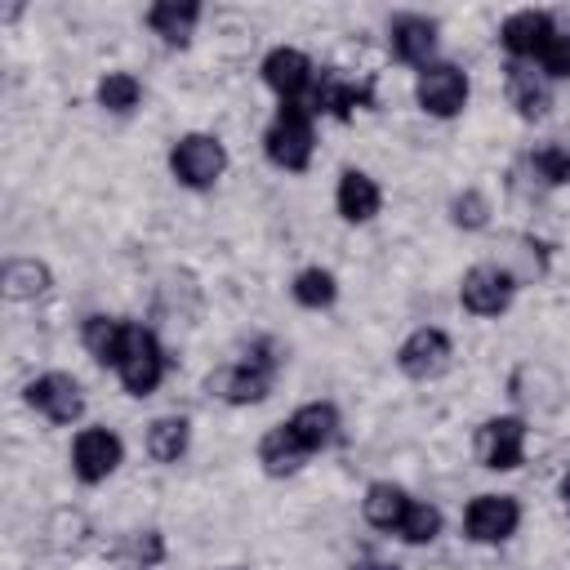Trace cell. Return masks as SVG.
<instances>
[{
    "label": "cell",
    "instance_id": "cell-1",
    "mask_svg": "<svg viewBox=\"0 0 570 570\" xmlns=\"http://www.w3.org/2000/svg\"><path fill=\"white\" fill-rule=\"evenodd\" d=\"M276 370H281V352L272 338H258L240 361L214 370L205 379V392L227 401V405H258L272 396V383H276Z\"/></svg>",
    "mask_w": 570,
    "mask_h": 570
},
{
    "label": "cell",
    "instance_id": "cell-2",
    "mask_svg": "<svg viewBox=\"0 0 570 570\" xmlns=\"http://www.w3.org/2000/svg\"><path fill=\"white\" fill-rule=\"evenodd\" d=\"M312 147H316L312 107L307 102H281L272 125L263 129V156L285 174H303L312 165Z\"/></svg>",
    "mask_w": 570,
    "mask_h": 570
},
{
    "label": "cell",
    "instance_id": "cell-3",
    "mask_svg": "<svg viewBox=\"0 0 570 570\" xmlns=\"http://www.w3.org/2000/svg\"><path fill=\"white\" fill-rule=\"evenodd\" d=\"M165 370H169V356H165L156 330H147L142 321H129L125 325V347H120V361H116L120 387L129 396H151L160 387Z\"/></svg>",
    "mask_w": 570,
    "mask_h": 570
},
{
    "label": "cell",
    "instance_id": "cell-4",
    "mask_svg": "<svg viewBox=\"0 0 570 570\" xmlns=\"http://www.w3.org/2000/svg\"><path fill=\"white\" fill-rule=\"evenodd\" d=\"M169 174L191 191H209L227 174V147L214 134H183L169 147Z\"/></svg>",
    "mask_w": 570,
    "mask_h": 570
},
{
    "label": "cell",
    "instance_id": "cell-5",
    "mask_svg": "<svg viewBox=\"0 0 570 570\" xmlns=\"http://www.w3.org/2000/svg\"><path fill=\"white\" fill-rule=\"evenodd\" d=\"M468 71L454 62H428L414 80V102L432 116V120H454L468 107Z\"/></svg>",
    "mask_w": 570,
    "mask_h": 570
},
{
    "label": "cell",
    "instance_id": "cell-6",
    "mask_svg": "<svg viewBox=\"0 0 570 570\" xmlns=\"http://www.w3.org/2000/svg\"><path fill=\"white\" fill-rule=\"evenodd\" d=\"M517 298V276L503 263H476L459 281V303L472 316H503Z\"/></svg>",
    "mask_w": 570,
    "mask_h": 570
},
{
    "label": "cell",
    "instance_id": "cell-7",
    "mask_svg": "<svg viewBox=\"0 0 570 570\" xmlns=\"http://www.w3.org/2000/svg\"><path fill=\"white\" fill-rule=\"evenodd\" d=\"M450 365H454V343H450V334L436 330V325L410 330V334L401 338V347H396V370H401L405 379L428 383V379H441Z\"/></svg>",
    "mask_w": 570,
    "mask_h": 570
},
{
    "label": "cell",
    "instance_id": "cell-8",
    "mask_svg": "<svg viewBox=\"0 0 570 570\" xmlns=\"http://www.w3.org/2000/svg\"><path fill=\"white\" fill-rule=\"evenodd\" d=\"M521 525L517 494H476L463 508V534L472 543H508Z\"/></svg>",
    "mask_w": 570,
    "mask_h": 570
},
{
    "label": "cell",
    "instance_id": "cell-9",
    "mask_svg": "<svg viewBox=\"0 0 570 570\" xmlns=\"http://www.w3.org/2000/svg\"><path fill=\"white\" fill-rule=\"evenodd\" d=\"M22 396H27V405H31L40 419H49V423H58V428H67V423H76V419L85 414V392H80V383H76L71 374H62V370H49V374L31 379V383L22 387Z\"/></svg>",
    "mask_w": 570,
    "mask_h": 570
},
{
    "label": "cell",
    "instance_id": "cell-10",
    "mask_svg": "<svg viewBox=\"0 0 570 570\" xmlns=\"http://www.w3.org/2000/svg\"><path fill=\"white\" fill-rule=\"evenodd\" d=\"M125 463V441L111 428H80L71 441V472L85 485L107 481L116 468Z\"/></svg>",
    "mask_w": 570,
    "mask_h": 570
},
{
    "label": "cell",
    "instance_id": "cell-11",
    "mask_svg": "<svg viewBox=\"0 0 570 570\" xmlns=\"http://www.w3.org/2000/svg\"><path fill=\"white\" fill-rule=\"evenodd\" d=\"M476 454L490 472H517L525 463V419L517 414H494L476 432Z\"/></svg>",
    "mask_w": 570,
    "mask_h": 570
},
{
    "label": "cell",
    "instance_id": "cell-12",
    "mask_svg": "<svg viewBox=\"0 0 570 570\" xmlns=\"http://www.w3.org/2000/svg\"><path fill=\"white\" fill-rule=\"evenodd\" d=\"M552 36H557V18L543 9H517L499 27V45L508 49L512 62H539V53L548 49Z\"/></svg>",
    "mask_w": 570,
    "mask_h": 570
},
{
    "label": "cell",
    "instance_id": "cell-13",
    "mask_svg": "<svg viewBox=\"0 0 570 570\" xmlns=\"http://www.w3.org/2000/svg\"><path fill=\"white\" fill-rule=\"evenodd\" d=\"M263 80L281 102H303V94H312V85H316V67H312V58L303 49L276 45L263 58Z\"/></svg>",
    "mask_w": 570,
    "mask_h": 570
},
{
    "label": "cell",
    "instance_id": "cell-14",
    "mask_svg": "<svg viewBox=\"0 0 570 570\" xmlns=\"http://www.w3.org/2000/svg\"><path fill=\"white\" fill-rule=\"evenodd\" d=\"M387 49H392L396 62L423 71L432 62V53H436V22L423 18V13H396L387 22Z\"/></svg>",
    "mask_w": 570,
    "mask_h": 570
},
{
    "label": "cell",
    "instance_id": "cell-15",
    "mask_svg": "<svg viewBox=\"0 0 570 570\" xmlns=\"http://www.w3.org/2000/svg\"><path fill=\"white\" fill-rule=\"evenodd\" d=\"M312 111H325L334 120H347L356 107H374V89L365 80H347L343 71H321L316 85H312Z\"/></svg>",
    "mask_w": 570,
    "mask_h": 570
},
{
    "label": "cell",
    "instance_id": "cell-16",
    "mask_svg": "<svg viewBox=\"0 0 570 570\" xmlns=\"http://www.w3.org/2000/svg\"><path fill=\"white\" fill-rule=\"evenodd\" d=\"M508 102L521 120H539L552 107V89L548 76L534 62H508Z\"/></svg>",
    "mask_w": 570,
    "mask_h": 570
},
{
    "label": "cell",
    "instance_id": "cell-17",
    "mask_svg": "<svg viewBox=\"0 0 570 570\" xmlns=\"http://www.w3.org/2000/svg\"><path fill=\"white\" fill-rule=\"evenodd\" d=\"M334 209L343 223H370L383 209V191L365 169H343L334 187Z\"/></svg>",
    "mask_w": 570,
    "mask_h": 570
},
{
    "label": "cell",
    "instance_id": "cell-18",
    "mask_svg": "<svg viewBox=\"0 0 570 570\" xmlns=\"http://www.w3.org/2000/svg\"><path fill=\"white\" fill-rule=\"evenodd\" d=\"M285 428H289L312 454H321L325 445L338 441L343 419H338V405H334V401H307V405H298V410L285 419Z\"/></svg>",
    "mask_w": 570,
    "mask_h": 570
},
{
    "label": "cell",
    "instance_id": "cell-19",
    "mask_svg": "<svg viewBox=\"0 0 570 570\" xmlns=\"http://www.w3.org/2000/svg\"><path fill=\"white\" fill-rule=\"evenodd\" d=\"M307 459H312V450H307V445H303L285 423L267 428V432H263V441H258V468H263L267 476H294Z\"/></svg>",
    "mask_w": 570,
    "mask_h": 570
},
{
    "label": "cell",
    "instance_id": "cell-20",
    "mask_svg": "<svg viewBox=\"0 0 570 570\" xmlns=\"http://www.w3.org/2000/svg\"><path fill=\"white\" fill-rule=\"evenodd\" d=\"M410 494L396 485V481H370L365 485V499H361V517L374 525V530H401V521H405V512H410Z\"/></svg>",
    "mask_w": 570,
    "mask_h": 570
},
{
    "label": "cell",
    "instance_id": "cell-21",
    "mask_svg": "<svg viewBox=\"0 0 570 570\" xmlns=\"http://www.w3.org/2000/svg\"><path fill=\"white\" fill-rule=\"evenodd\" d=\"M200 22V4L196 0H160L147 9V27L165 40V45H187L191 31Z\"/></svg>",
    "mask_w": 570,
    "mask_h": 570
},
{
    "label": "cell",
    "instance_id": "cell-22",
    "mask_svg": "<svg viewBox=\"0 0 570 570\" xmlns=\"http://www.w3.org/2000/svg\"><path fill=\"white\" fill-rule=\"evenodd\" d=\"M125 325H129V321L107 316V312L85 316V325H80V343H85V352H89L98 365H111V370H116L120 347H125Z\"/></svg>",
    "mask_w": 570,
    "mask_h": 570
},
{
    "label": "cell",
    "instance_id": "cell-23",
    "mask_svg": "<svg viewBox=\"0 0 570 570\" xmlns=\"http://www.w3.org/2000/svg\"><path fill=\"white\" fill-rule=\"evenodd\" d=\"M142 445H147V454L156 463H178L187 454V445H191V423L183 414H160V419L147 423V441Z\"/></svg>",
    "mask_w": 570,
    "mask_h": 570
},
{
    "label": "cell",
    "instance_id": "cell-24",
    "mask_svg": "<svg viewBox=\"0 0 570 570\" xmlns=\"http://www.w3.org/2000/svg\"><path fill=\"white\" fill-rule=\"evenodd\" d=\"M49 285H53V276H49V267L40 258H4V267H0V289L13 303L40 298Z\"/></svg>",
    "mask_w": 570,
    "mask_h": 570
},
{
    "label": "cell",
    "instance_id": "cell-25",
    "mask_svg": "<svg viewBox=\"0 0 570 570\" xmlns=\"http://www.w3.org/2000/svg\"><path fill=\"white\" fill-rule=\"evenodd\" d=\"M539 187H566L570 183V142H543L521 160Z\"/></svg>",
    "mask_w": 570,
    "mask_h": 570
},
{
    "label": "cell",
    "instance_id": "cell-26",
    "mask_svg": "<svg viewBox=\"0 0 570 570\" xmlns=\"http://www.w3.org/2000/svg\"><path fill=\"white\" fill-rule=\"evenodd\" d=\"M94 94H98V107L111 111V116H129L142 102V85H138L134 71H107Z\"/></svg>",
    "mask_w": 570,
    "mask_h": 570
},
{
    "label": "cell",
    "instance_id": "cell-27",
    "mask_svg": "<svg viewBox=\"0 0 570 570\" xmlns=\"http://www.w3.org/2000/svg\"><path fill=\"white\" fill-rule=\"evenodd\" d=\"M289 294H294L298 307L321 312V307H330V303L338 298V281H334L330 267H303V272L294 276V285H289Z\"/></svg>",
    "mask_w": 570,
    "mask_h": 570
},
{
    "label": "cell",
    "instance_id": "cell-28",
    "mask_svg": "<svg viewBox=\"0 0 570 570\" xmlns=\"http://www.w3.org/2000/svg\"><path fill=\"white\" fill-rule=\"evenodd\" d=\"M396 534H401V543H410V548H423V543H432V539L441 534V508H432V503L414 499Z\"/></svg>",
    "mask_w": 570,
    "mask_h": 570
},
{
    "label": "cell",
    "instance_id": "cell-29",
    "mask_svg": "<svg viewBox=\"0 0 570 570\" xmlns=\"http://www.w3.org/2000/svg\"><path fill=\"white\" fill-rule=\"evenodd\" d=\"M450 223L463 227V232H481L490 223V200L476 191V187H463L454 200H450Z\"/></svg>",
    "mask_w": 570,
    "mask_h": 570
},
{
    "label": "cell",
    "instance_id": "cell-30",
    "mask_svg": "<svg viewBox=\"0 0 570 570\" xmlns=\"http://www.w3.org/2000/svg\"><path fill=\"white\" fill-rule=\"evenodd\" d=\"M534 67H539L548 80H566V76H570V27H566V31L557 27V36L548 40V49L539 53Z\"/></svg>",
    "mask_w": 570,
    "mask_h": 570
},
{
    "label": "cell",
    "instance_id": "cell-31",
    "mask_svg": "<svg viewBox=\"0 0 570 570\" xmlns=\"http://www.w3.org/2000/svg\"><path fill=\"white\" fill-rule=\"evenodd\" d=\"M129 552H134V561H138L142 570H151V566L165 557V534H160V530H138V534L129 539Z\"/></svg>",
    "mask_w": 570,
    "mask_h": 570
},
{
    "label": "cell",
    "instance_id": "cell-32",
    "mask_svg": "<svg viewBox=\"0 0 570 570\" xmlns=\"http://www.w3.org/2000/svg\"><path fill=\"white\" fill-rule=\"evenodd\" d=\"M352 570H401V566H392V561H374V557H365V561H356Z\"/></svg>",
    "mask_w": 570,
    "mask_h": 570
},
{
    "label": "cell",
    "instance_id": "cell-33",
    "mask_svg": "<svg viewBox=\"0 0 570 570\" xmlns=\"http://www.w3.org/2000/svg\"><path fill=\"white\" fill-rule=\"evenodd\" d=\"M557 499H561V508L570 512V472H566V476L557 481Z\"/></svg>",
    "mask_w": 570,
    "mask_h": 570
},
{
    "label": "cell",
    "instance_id": "cell-34",
    "mask_svg": "<svg viewBox=\"0 0 570 570\" xmlns=\"http://www.w3.org/2000/svg\"><path fill=\"white\" fill-rule=\"evenodd\" d=\"M227 570H240V566H227Z\"/></svg>",
    "mask_w": 570,
    "mask_h": 570
}]
</instances>
